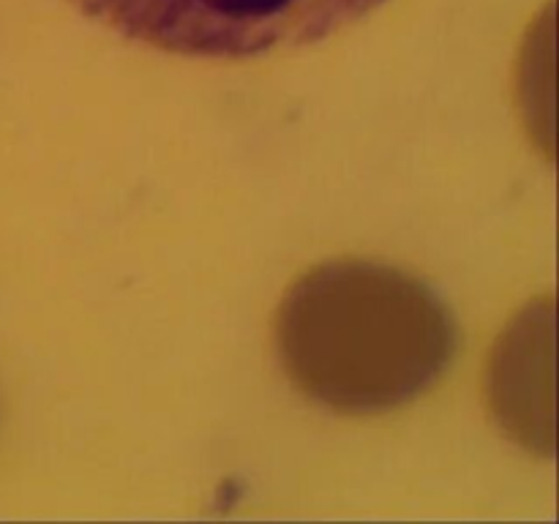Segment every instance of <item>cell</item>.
Wrapping results in <instances>:
<instances>
[{
	"label": "cell",
	"mask_w": 559,
	"mask_h": 524,
	"mask_svg": "<svg viewBox=\"0 0 559 524\" xmlns=\"http://www.w3.org/2000/svg\"><path fill=\"white\" fill-rule=\"evenodd\" d=\"M273 336L295 391L349 415L415 402L456 355V322L435 289L371 260L300 273L278 300Z\"/></svg>",
	"instance_id": "1"
},
{
	"label": "cell",
	"mask_w": 559,
	"mask_h": 524,
	"mask_svg": "<svg viewBox=\"0 0 559 524\" xmlns=\"http://www.w3.org/2000/svg\"><path fill=\"white\" fill-rule=\"evenodd\" d=\"M107 31L207 60H243L328 41L388 0H69Z\"/></svg>",
	"instance_id": "2"
}]
</instances>
